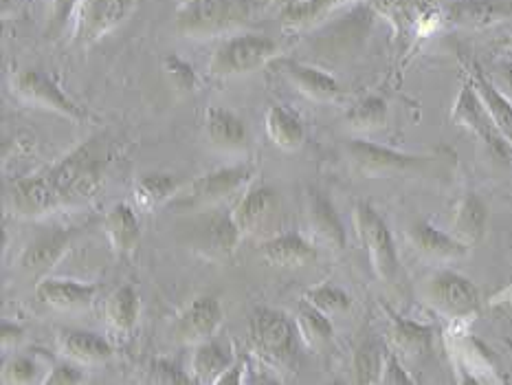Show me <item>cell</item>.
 Segmentation results:
<instances>
[{"mask_svg":"<svg viewBox=\"0 0 512 385\" xmlns=\"http://www.w3.org/2000/svg\"><path fill=\"white\" fill-rule=\"evenodd\" d=\"M49 179L60 196L62 207H71L93 198L102 185V157H99L97 143L91 139L84 146L55 163L47 170Z\"/></svg>","mask_w":512,"mask_h":385,"instance_id":"1","label":"cell"},{"mask_svg":"<svg viewBox=\"0 0 512 385\" xmlns=\"http://www.w3.org/2000/svg\"><path fill=\"white\" fill-rule=\"evenodd\" d=\"M277 42L269 36L247 33L220 44L209 60V73L216 77H236L260 69L277 58Z\"/></svg>","mask_w":512,"mask_h":385,"instance_id":"2","label":"cell"},{"mask_svg":"<svg viewBox=\"0 0 512 385\" xmlns=\"http://www.w3.org/2000/svg\"><path fill=\"white\" fill-rule=\"evenodd\" d=\"M451 117L455 124L469 130L471 135L480 139L488 150L497 154V157L508 159L512 154V148L502 137V132H499L493 115L488 113L484 99L480 97V93H477L473 80L462 84L458 99H455V104H453Z\"/></svg>","mask_w":512,"mask_h":385,"instance_id":"3","label":"cell"},{"mask_svg":"<svg viewBox=\"0 0 512 385\" xmlns=\"http://www.w3.org/2000/svg\"><path fill=\"white\" fill-rule=\"evenodd\" d=\"M251 176H253L251 165H231V168H220L209 174H203L174 196L172 207L198 209V207L216 205L220 201H225V198H229L231 194H236L240 187L251 179Z\"/></svg>","mask_w":512,"mask_h":385,"instance_id":"4","label":"cell"},{"mask_svg":"<svg viewBox=\"0 0 512 385\" xmlns=\"http://www.w3.org/2000/svg\"><path fill=\"white\" fill-rule=\"evenodd\" d=\"M354 223L359 231L361 242L365 245L370 260L378 273V278L392 282L398 273V253L385 220L378 216L370 205L359 203L354 209Z\"/></svg>","mask_w":512,"mask_h":385,"instance_id":"5","label":"cell"},{"mask_svg":"<svg viewBox=\"0 0 512 385\" xmlns=\"http://www.w3.org/2000/svg\"><path fill=\"white\" fill-rule=\"evenodd\" d=\"M249 344L264 361L282 363L291 357L295 346V326L284 313L260 308L249 322Z\"/></svg>","mask_w":512,"mask_h":385,"instance_id":"6","label":"cell"},{"mask_svg":"<svg viewBox=\"0 0 512 385\" xmlns=\"http://www.w3.org/2000/svg\"><path fill=\"white\" fill-rule=\"evenodd\" d=\"M14 91L25 99V102L51 110L71 121H84L86 113L77 106L73 99L66 95L62 88L55 84L47 73L38 69H25L14 77Z\"/></svg>","mask_w":512,"mask_h":385,"instance_id":"7","label":"cell"},{"mask_svg":"<svg viewBox=\"0 0 512 385\" xmlns=\"http://www.w3.org/2000/svg\"><path fill=\"white\" fill-rule=\"evenodd\" d=\"M348 154L354 168L365 176H394L425 170L429 163L427 157H416V154H405L392 148L376 146L370 141H352L348 146Z\"/></svg>","mask_w":512,"mask_h":385,"instance_id":"8","label":"cell"},{"mask_svg":"<svg viewBox=\"0 0 512 385\" xmlns=\"http://www.w3.org/2000/svg\"><path fill=\"white\" fill-rule=\"evenodd\" d=\"M233 16V0H185L178 9L176 31L189 38L216 36L231 25Z\"/></svg>","mask_w":512,"mask_h":385,"instance_id":"9","label":"cell"},{"mask_svg":"<svg viewBox=\"0 0 512 385\" xmlns=\"http://www.w3.org/2000/svg\"><path fill=\"white\" fill-rule=\"evenodd\" d=\"M427 300L442 313L464 317L480 308V291L460 273L440 271L427 284Z\"/></svg>","mask_w":512,"mask_h":385,"instance_id":"10","label":"cell"},{"mask_svg":"<svg viewBox=\"0 0 512 385\" xmlns=\"http://www.w3.org/2000/svg\"><path fill=\"white\" fill-rule=\"evenodd\" d=\"M135 0H82L77 7L75 38L82 44H91L119 27L130 14Z\"/></svg>","mask_w":512,"mask_h":385,"instance_id":"11","label":"cell"},{"mask_svg":"<svg viewBox=\"0 0 512 385\" xmlns=\"http://www.w3.org/2000/svg\"><path fill=\"white\" fill-rule=\"evenodd\" d=\"M9 207L11 212L22 218L47 216L55 209H60V196L49 179L47 172L25 176L18 179L9 190Z\"/></svg>","mask_w":512,"mask_h":385,"instance_id":"12","label":"cell"},{"mask_svg":"<svg viewBox=\"0 0 512 385\" xmlns=\"http://www.w3.org/2000/svg\"><path fill=\"white\" fill-rule=\"evenodd\" d=\"M280 212V196L269 185H258L240 198V203L233 207L231 218L244 236H255L271 223Z\"/></svg>","mask_w":512,"mask_h":385,"instance_id":"13","label":"cell"},{"mask_svg":"<svg viewBox=\"0 0 512 385\" xmlns=\"http://www.w3.org/2000/svg\"><path fill=\"white\" fill-rule=\"evenodd\" d=\"M222 322V306L216 297H196L185 311L178 315L174 324L176 337L183 344H205L216 333Z\"/></svg>","mask_w":512,"mask_h":385,"instance_id":"14","label":"cell"},{"mask_svg":"<svg viewBox=\"0 0 512 385\" xmlns=\"http://www.w3.org/2000/svg\"><path fill=\"white\" fill-rule=\"evenodd\" d=\"M277 69H280V73L299 93L315 99V102H337L343 95V88L339 86L335 77H330L328 73L319 69H313V66H306L293 60H280L277 62Z\"/></svg>","mask_w":512,"mask_h":385,"instance_id":"15","label":"cell"},{"mask_svg":"<svg viewBox=\"0 0 512 385\" xmlns=\"http://www.w3.org/2000/svg\"><path fill=\"white\" fill-rule=\"evenodd\" d=\"M97 295V286L75 280L47 278L38 282L36 297L42 304H49L58 311H86L91 308Z\"/></svg>","mask_w":512,"mask_h":385,"instance_id":"16","label":"cell"},{"mask_svg":"<svg viewBox=\"0 0 512 385\" xmlns=\"http://www.w3.org/2000/svg\"><path fill=\"white\" fill-rule=\"evenodd\" d=\"M306 225L315 240L341 251L345 247V229L337 209L324 194L310 192L306 201Z\"/></svg>","mask_w":512,"mask_h":385,"instance_id":"17","label":"cell"},{"mask_svg":"<svg viewBox=\"0 0 512 385\" xmlns=\"http://www.w3.org/2000/svg\"><path fill=\"white\" fill-rule=\"evenodd\" d=\"M262 258L282 269H297L317 258V249L313 242L299 234H280L262 242Z\"/></svg>","mask_w":512,"mask_h":385,"instance_id":"18","label":"cell"},{"mask_svg":"<svg viewBox=\"0 0 512 385\" xmlns=\"http://www.w3.org/2000/svg\"><path fill=\"white\" fill-rule=\"evenodd\" d=\"M205 135L211 146L220 150L247 148V126L244 121L225 106H209L205 113Z\"/></svg>","mask_w":512,"mask_h":385,"instance_id":"19","label":"cell"},{"mask_svg":"<svg viewBox=\"0 0 512 385\" xmlns=\"http://www.w3.org/2000/svg\"><path fill=\"white\" fill-rule=\"evenodd\" d=\"M58 348L66 359L82 363V366H95V363H104L113 357V348L108 341L95 333H88V330H62Z\"/></svg>","mask_w":512,"mask_h":385,"instance_id":"20","label":"cell"},{"mask_svg":"<svg viewBox=\"0 0 512 385\" xmlns=\"http://www.w3.org/2000/svg\"><path fill=\"white\" fill-rule=\"evenodd\" d=\"M506 18L508 11L495 3H488V0H458V3L444 7V20L466 29L497 27Z\"/></svg>","mask_w":512,"mask_h":385,"instance_id":"21","label":"cell"},{"mask_svg":"<svg viewBox=\"0 0 512 385\" xmlns=\"http://www.w3.org/2000/svg\"><path fill=\"white\" fill-rule=\"evenodd\" d=\"M409 242L420 253H425V256L436 258V260H458L466 256V251H469V247H466L464 242H460L453 234L431 227L429 223L411 225Z\"/></svg>","mask_w":512,"mask_h":385,"instance_id":"22","label":"cell"},{"mask_svg":"<svg viewBox=\"0 0 512 385\" xmlns=\"http://www.w3.org/2000/svg\"><path fill=\"white\" fill-rule=\"evenodd\" d=\"M266 135L280 150L295 152L304 146L306 128L299 115L286 106H271L266 110Z\"/></svg>","mask_w":512,"mask_h":385,"instance_id":"23","label":"cell"},{"mask_svg":"<svg viewBox=\"0 0 512 385\" xmlns=\"http://www.w3.org/2000/svg\"><path fill=\"white\" fill-rule=\"evenodd\" d=\"M104 229L110 245H113L119 256H128V253L139 247L141 227L135 209L130 205H115L110 209L104 218Z\"/></svg>","mask_w":512,"mask_h":385,"instance_id":"24","label":"cell"},{"mask_svg":"<svg viewBox=\"0 0 512 385\" xmlns=\"http://www.w3.org/2000/svg\"><path fill=\"white\" fill-rule=\"evenodd\" d=\"M471 80L477 88V93H480V97L484 99L488 113L493 115L499 132H502V137L512 148V102L493 84V80L484 73L480 64H473Z\"/></svg>","mask_w":512,"mask_h":385,"instance_id":"25","label":"cell"},{"mask_svg":"<svg viewBox=\"0 0 512 385\" xmlns=\"http://www.w3.org/2000/svg\"><path fill=\"white\" fill-rule=\"evenodd\" d=\"M198 247L209 256H231L242 238L231 216H214L198 225Z\"/></svg>","mask_w":512,"mask_h":385,"instance_id":"26","label":"cell"},{"mask_svg":"<svg viewBox=\"0 0 512 385\" xmlns=\"http://www.w3.org/2000/svg\"><path fill=\"white\" fill-rule=\"evenodd\" d=\"M486 218H488V214H486V205L482 203V198L475 194H466L453 214L451 234L460 242H464L466 247H469L484 236Z\"/></svg>","mask_w":512,"mask_h":385,"instance_id":"27","label":"cell"},{"mask_svg":"<svg viewBox=\"0 0 512 385\" xmlns=\"http://www.w3.org/2000/svg\"><path fill=\"white\" fill-rule=\"evenodd\" d=\"M53 366L40 352L11 357L3 368V385H44Z\"/></svg>","mask_w":512,"mask_h":385,"instance_id":"28","label":"cell"},{"mask_svg":"<svg viewBox=\"0 0 512 385\" xmlns=\"http://www.w3.org/2000/svg\"><path fill=\"white\" fill-rule=\"evenodd\" d=\"M233 366V359L225 348H220L214 341L198 344L192 357V374L194 381L200 385H214L222 372Z\"/></svg>","mask_w":512,"mask_h":385,"instance_id":"29","label":"cell"},{"mask_svg":"<svg viewBox=\"0 0 512 385\" xmlns=\"http://www.w3.org/2000/svg\"><path fill=\"white\" fill-rule=\"evenodd\" d=\"M178 192H181V185L172 174H143L135 183V201L141 209H154L168 201L172 203Z\"/></svg>","mask_w":512,"mask_h":385,"instance_id":"30","label":"cell"},{"mask_svg":"<svg viewBox=\"0 0 512 385\" xmlns=\"http://www.w3.org/2000/svg\"><path fill=\"white\" fill-rule=\"evenodd\" d=\"M104 313L108 324L115 330H119V333H130L139 317V295L132 286H121L115 293H110Z\"/></svg>","mask_w":512,"mask_h":385,"instance_id":"31","label":"cell"},{"mask_svg":"<svg viewBox=\"0 0 512 385\" xmlns=\"http://www.w3.org/2000/svg\"><path fill=\"white\" fill-rule=\"evenodd\" d=\"M345 3H350V0H302V3L282 9V22L288 29H308Z\"/></svg>","mask_w":512,"mask_h":385,"instance_id":"32","label":"cell"},{"mask_svg":"<svg viewBox=\"0 0 512 385\" xmlns=\"http://www.w3.org/2000/svg\"><path fill=\"white\" fill-rule=\"evenodd\" d=\"M69 247V236L62 231H55L51 236H44L25 249L20 264L27 271H44L51 269L62 258V253Z\"/></svg>","mask_w":512,"mask_h":385,"instance_id":"33","label":"cell"},{"mask_svg":"<svg viewBox=\"0 0 512 385\" xmlns=\"http://www.w3.org/2000/svg\"><path fill=\"white\" fill-rule=\"evenodd\" d=\"M345 121H348L354 130H363V132L383 128L387 121V102L383 97L367 95L348 110Z\"/></svg>","mask_w":512,"mask_h":385,"instance_id":"34","label":"cell"},{"mask_svg":"<svg viewBox=\"0 0 512 385\" xmlns=\"http://www.w3.org/2000/svg\"><path fill=\"white\" fill-rule=\"evenodd\" d=\"M385 361L387 357H383V350L376 341H365V344H361L352 363L354 385H372L376 381H381Z\"/></svg>","mask_w":512,"mask_h":385,"instance_id":"35","label":"cell"},{"mask_svg":"<svg viewBox=\"0 0 512 385\" xmlns=\"http://www.w3.org/2000/svg\"><path fill=\"white\" fill-rule=\"evenodd\" d=\"M297 324L310 346L328 344L332 339V333H335L330 317L326 313H321L313 304H308L306 300H302V304L297 308Z\"/></svg>","mask_w":512,"mask_h":385,"instance_id":"36","label":"cell"},{"mask_svg":"<svg viewBox=\"0 0 512 385\" xmlns=\"http://www.w3.org/2000/svg\"><path fill=\"white\" fill-rule=\"evenodd\" d=\"M304 300H306L308 304H313L315 308H319V311L326 313L328 317L335 315V313L348 311L350 304H352L348 293L337 289V286H330V284L317 286V289L306 291Z\"/></svg>","mask_w":512,"mask_h":385,"instance_id":"37","label":"cell"},{"mask_svg":"<svg viewBox=\"0 0 512 385\" xmlns=\"http://www.w3.org/2000/svg\"><path fill=\"white\" fill-rule=\"evenodd\" d=\"M394 341L400 350L407 352V355H420V352L429 350L431 330L411 322H398L394 326Z\"/></svg>","mask_w":512,"mask_h":385,"instance_id":"38","label":"cell"},{"mask_svg":"<svg viewBox=\"0 0 512 385\" xmlns=\"http://www.w3.org/2000/svg\"><path fill=\"white\" fill-rule=\"evenodd\" d=\"M161 69L176 91H181V93L196 91V86H198L196 71L192 69V64L185 62L183 58H178L176 53L165 55L161 62Z\"/></svg>","mask_w":512,"mask_h":385,"instance_id":"39","label":"cell"},{"mask_svg":"<svg viewBox=\"0 0 512 385\" xmlns=\"http://www.w3.org/2000/svg\"><path fill=\"white\" fill-rule=\"evenodd\" d=\"M146 385H192V381H189L181 370L170 366V363L157 361L152 363Z\"/></svg>","mask_w":512,"mask_h":385,"instance_id":"40","label":"cell"},{"mask_svg":"<svg viewBox=\"0 0 512 385\" xmlns=\"http://www.w3.org/2000/svg\"><path fill=\"white\" fill-rule=\"evenodd\" d=\"M370 3L394 18H414L416 11L422 7V0H370Z\"/></svg>","mask_w":512,"mask_h":385,"instance_id":"41","label":"cell"},{"mask_svg":"<svg viewBox=\"0 0 512 385\" xmlns=\"http://www.w3.org/2000/svg\"><path fill=\"white\" fill-rule=\"evenodd\" d=\"M84 379V372L73 363H55L44 385H82Z\"/></svg>","mask_w":512,"mask_h":385,"instance_id":"42","label":"cell"},{"mask_svg":"<svg viewBox=\"0 0 512 385\" xmlns=\"http://www.w3.org/2000/svg\"><path fill=\"white\" fill-rule=\"evenodd\" d=\"M381 383L383 385H414V381L409 379V374L405 372V368L400 366V361H398L396 355H387Z\"/></svg>","mask_w":512,"mask_h":385,"instance_id":"43","label":"cell"},{"mask_svg":"<svg viewBox=\"0 0 512 385\" xmlns=\"http://www.w3.org/2000/svg\"><path fill=\"white\" fill-rule=\"evenodd\" d=\"M82 0H53V20H51V29L60 31L66 20L71 18L73 11L80 7Z\"/></svg>","mask_w":512,"mask_h":385,"instance_id":"44","label":"cell"},{"mask_svg":"<svg viewBox=\"0 0 512 385\" xmlns=\"http://www.w3.org/2000/svg\"><path fill=\"white\" fill-rule=\"evenodd\" d=\"M244 370H247V363L233 361V366L222 372L214 385H244Z\"/></svg>","mask_w":512,"mask_h":385,"instance_id":"45","label":"cell"},{"mask_svg":"<svg viewBox=\"0 0 512 385\" xmlns=\"http://www.w3.org/2000/svg\"><path fill=\"white\" fill-rule=\"evenodd\" d=\"M244 385H280L273 377H269V374L264 372H258L247 366V370H244Z\"/></svg>","mask_w":512,"mask_h":385,"instance_id":"46","label":"cell"},{"mask_svg":"<svg viewBox=\"0 0 512 385\" xmlns=\"http://www.w3.org/2000/svg\"><path fill=\"white\" fill-rule=\"evenodd\" d=\"M493 84L508 88L510 95H512V66H508V64L499 66V69H497V82H493Z\"/></svg>","mask_w":512,"mask_h":385,"instance_id":"47","label":"cell"},{"mask_svg":"<svg viewBox=\"0 0 512 385\" xmlns=\"http://www.w3.org/2000/svg\"><path fill=\"white\" fill-rule=\"evenodd\" d=\"M22 337V330L16 328V326H9V324H3V346H9V341L14 339L18 341Z\"/></svg>","mask_w":512,"mask_h":385,"instance_id":"48","label":"cell"},{"mask_svg":"<svg viewBox=\"0 0 512 385\" xmlns=\"http://www.w3.org/2000/svg\"><path fill=\"white\" fill-rule=\"evenodd\" d=\"M433 5H440V7H449L453 3H458V0H431Z\"/></svg>","mask_w":512,"mask_h":385,"instance_id":"49","label":"cell"},{"mask_svg":"<svg viewBox=\"0 0 512 385\" xmlns=\"http://www.w3.org/2000/svg\"><path fill=\"white\" fill-rule=\"evenodd\" d=\"M275 3H280V5L286 9V7H291V5L302 3V0H275Z\"/></svg>","mask_w":512,"mask_h":385,"instance_id":"50","label":"cell"},{"mask_svg":"<svg viewBox=\"0 0 512 385\" xmlns=\"http://www.w3.org/2000/svg\"><path fill=\"white\" fill-rule=\"evenodd\" d=\"M502 47H504V49H508V51H512V36H510V38H506V40L502 42Z\"/></svg>","mask_w":512,"mask_h":385,"instance_id":"51","label":"cell"},{"mask_svg":"<svg viewBox=\"0 0 512 385\" xmlns=\"http://www.w3.org/2000/svg\"><path fill=\"white\" fill-rule=\"evenodd\" d=\"M466 385H477L473 379H466Z\"/></svg>","mask_w":512,"mask_h":385,"instance_id":"52","label":"cell"},{"mask_svg":"<svg viewBox=\"0 0 512 385\" xmlns=\"http://www.w3.org/2000/svg\"><path fill=\"white\" fill-rule=\"evenodd\" d=\"M330 385H343V383H341V381H335V383H330Z\"/></svg>","mask_w":512,"mask_h":385,"instance_id":"53","label":"cell"},{"mask_svg":"<svg viewBox=\"0 0 512 385\" xmlns=\"http://www.w3.org/2000/svg\"><path fill=\"white\" fill-rule=\"evenodd\" d=\"M192 385H200V383H196V381H192Z\"/></svg>","mask_w":512,"mask_h":385,"instance_id":"54","label":"cell"}]
</instances>
